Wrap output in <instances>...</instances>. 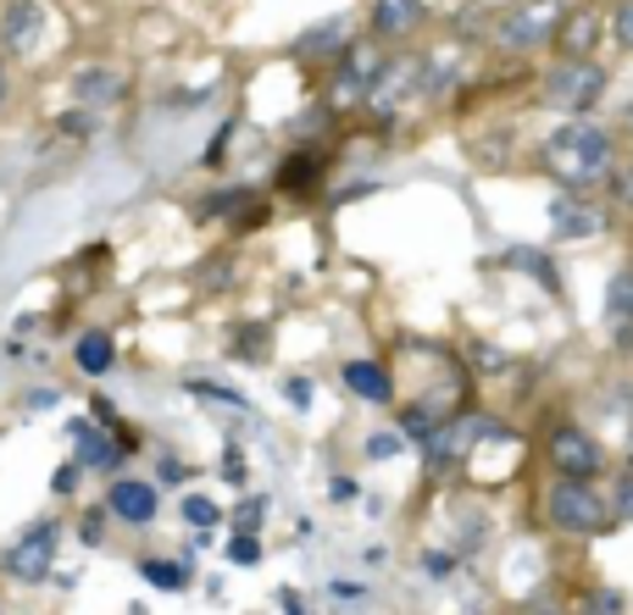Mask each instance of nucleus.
<instances>
[{
  "label": "nucleus",
  "mask_w": 633,
  "mask_h": 615,
  "mask_svg": "<svg viewBox=\"0 0 633 615\" xmlns=\"http://www.w3.org/2000/svg\"><path fill=\"white\" fill-rule=\"evenodd\" d=\"M7 101H12V67H7V56H0V112H7Z\"/></svg>",
  "instance_id": "obj_29"
},
{
  "label": "nucleus",
  "mask_w": 633,
  "mask_h": 615,
  "mask_svg": "<svg viewBox=\"0 0 633 615\" xmlns=\"http://www.w3.org/2000/svg\"><path fill=\"white\" fill-rule=\"evenodd\" d=\"M611 34H616L622 51H633V0H622V7L611 12Z\"/></svg>",
  "instance_id": "obj_23"
},
{
  "label": "nucleus",
  "mask_w": 633,
  "mask_h": 615,
  "mask_svg": "<svg viewBox=\"0 0 633 615\" xmlns=\"http://www.w3.org/2000/svg\"><path fill=\"white\" fill-rule=\"evenodd\" d=\"M106 510H112L117 521H128V527H151V521H156V510H162V499H156V488H151V482L123 477V482H112Z\"/></svg>",
  "instance_id": "obj_11"
},
{
  "label": "nucleus",
  "mask_w": 633,
  "mask_h": 615,
  "mask_svg": "<svg viewBox=\"0 0 633 615\" xmlns=\"http://www.w3.org/2000/svg\"><path fill=\"white\" fill-rule=\"evenodd\" d=\"M544 521L556 527V532H600L605 521H611V504H605V493L594 488V482H583V477H556L550 488H544Z\"/></svg>",
  "instance_id": "obj_4"
},
{
  "label": "nucleus",
  "mask_w": 633,
  "mask_h": 615,
  "mask_svg": "<svg viewBox=\"0 0 633 615\" xmlns=\"http://www.w3.org/2000/svg\"><path fill=\"white\" fill-rule=\"evenodd\" d=\"M544 167H550V178H556L561 189L583 195V189H594V184H611V173H616V145H611V134H605L600 123L572 117L567 128L550 134Z\"/></svg>",
  "instance_id": "obj_1"
},
{
  "label": "nucleus",
  "mask_w": 633,
  "mask_h": 615,
  "mask_svg": "<svg viewBox=\"0 0 633 615\" xmlns=\"http://www.w3.org/2000/svg\"><path fill=\"white\" fill-rule=\"evenodd\" d=\"M139 576L151 582V587H162V593H178L189 576H184V565H173V560H139Z\"/></svg>",
  "instance_id": "obj_20"
},
{
  "label": "nucleus",
  "mask_w": 633,
  "mask_h": 615,
  "mask_svg": "<svg viewBox=\"0 0 633 615\" xmlns=\"http://www.w3.org/2000/svg\"><path fill=\"white\" fill-rule=\"evenodd\" d=\"M184 521L206 532V527H217V521H222V510H217V499H206V493H189V499H184Z\"/></svg>",
  "instance_id": "obj_22"
},
{
  "label": "nucleus",
  "mask_w": 633,
  "mask_h": 615,
  "mask_svg": "<svg viewBox=\"0 0 633 615\" xmlns=\"http://www.w3.org/2000/svg\"><path fill=\"white\" fill-rule=\"evenodd\" d=\"M506 261H511V267H528V278H533V283H544V289H556V261H544L539 250H511Z\"/></svg>",
  "instance_id": "obj_21"
},
{
  "label": "nucleus",
  "mask_w": 633,
  "mask_h": 615,
  "mask_svg": "<svg viewBox=\"0 0 633 615\" xmlns=\"http://www.w3.org/2000/svg\"><path fill=\"white\" fill-rule=\"evenodd\" d=\"M345 388L362 394L367 405H390V372L378 361H345Z\"/></svg>",
  "instance_id": "obj_15"
},
{
  "label": "nucleus",
  "mask_w": 633,
  "mask_h": 615,
  "mask_svg": "<svg viewBox=\"0 0 633 615\" xmlns=\"http://www.w3.org/2000/svg\"><path fill=\"white\" fill-rule=\"evenodd\" d=\"M45 29H51L45 0H7L0 7V51L7 56H34L45 45Z\"/></svg>",
  "instance_id": "obj_5"
},
{
  "label": "nucleus",
  "mask_w": 633,
  "mask_h": 615,
  "mask_svg": "<svg viewBox=\"0 0 633 615\" xmlns=\"http://www.w3.org/2000/svg\"><path fill=\"white\" fill-rule=\"evenodd\" d=\"M550 466H556V477H594V471H605V449H600V438H589V432H578V427H556L550 432Z\"/></svg>",
  "instance_id": "obj_6"
},
{
  "label": "nucleus",
  "mask_w": 633,
  "mask_h": 615,
  "mask_svg": "<svg viewBox=\"0 0 633 615\" xmlns=\"http://www.w3.org/2000/svg\"><path fill=\"white\" fill-rule=\"evenodd\" d=\"M123 95H128V79L117 67H84V73H73V101L79 106H112Z\"/></svg>",
  "instance_id": "obj_12"
},
{
  "label": "nucleus",
  "mask_w": 633,
  "mask_h": 615,
  "mask_svg": "<svg viewBox=\"0 0 633 615\" xmlns=\"http://www.w3.org/2000/svg\"><path fill=\"white\" fill-rule=\"evenodd\" d=\"M73 361H79L84 377H106V372L117 366V338H112L106 327H84L79 344H73Z\"/></svg>",
  "instance_id": "obj_13"
},
{
  "label": "nucleus",
  "mask_w": 633,
  "mask_h": 615,
  "mask_svg": "<svg viewBox=\"0 0 633 615\" xmlns=\"http://www.w3.org/2000/svg\"><path fill=\"white\" fill-rule=\"evenodd\" d=\"M423 23V0H373V34L378 40H401Z\"/></svg>",
  "instance_id": "obj_14"
},
{
  "label": "nucleus",
  "mask_w": 633,
  "mask_h": 615,
  "mask_svg": "<svg viewBox=\"0 0 633 615\" xmlns=\"http://www.w3.org/2000/svg\"><path fill=\"white\" fill-rule=\"evenodd\" d=\"M567 12H572L567 0H517V7H506V18L495 23V45L511 51V56H533V51L561 40Z\"/></svg>",
  "instance_id": "obj_2"
},
{
  "label": "nucleus",
  "mask_w": 633,
  "mask_h": 615,
  "mask_svg": "<svg viewBox=\"0 0 633 615\" xmlns=\"http://www.w3.org/2000/svg\"><path fill=\"white\" fill-rule=\"evenodd\" d=\"M594 40H600V18H594L589 7H572L567 23H561V51H567V56H589Z\"/></svg>",
  "instance_id": "obj_17"
},
{
  "label": "nucleus",
  "mask_w": 633,
  "mask_h": 615,
  "mask_svg": "<svg viewBox=\"0 0 633 615\" xmlns=\"http://www.w3.org/2000/svg\"><path fill=\"white\" fill-rule=\"evenodd\" d=\"M611 195H616V200L633 211V161H627L622 173H611Z\"/></svg>",
  "instance_id": "obj_26"
},
{
  "label": "nucleus",
  "mask_w": 633,
  "mask_h": 615,
  "mask_svg": "<svg viewBox=\"0 0 633 615\" xmlns=\"http://www.w3.org/2000/svg\"><path fill=\"white\" fill-rule=\"evenodd\" d=\"M605 95V67H594L589 56H561L550 62V73L539 79V101L550 112H567V117H583L594 112Z\"/></svg>",
  "instance_id": "obj_3"
},
{
  "label": "nucleus",
  "mask_w": 633,
  "mask_h": 615,
  "mask_svg": "<svg viewBox=\"0 0 633 615\" xmlns=\"http://www.w3.org/2000/svg\"><path fill=\"white\" fill-rule=\"evenodd\" d=\"M605 322H616V327L633 322V267H616V278L605 289Z\"/></svg>",
  "instance_id": "obj_18"
},
{
  "label": "nucleus",
  "mask_w": 633,
  "mask_h": 615,
  "mask_svg": "<svg viewBox=\"0 0 633 615\" xmlns=\"http://www.w3.org/2000/svg\"><path fill=\"white\" fill-rule=\"evenodd\" d=\"M600 228H605V217H600V206H589V200H578L572 189L550 200V233H556V239H589V233H600Z\"/></svg>",
  "instance_id": "obj_10"
},
{
  "label": "nucleus",
  "mask_w": 633,
  "mask_h": 615,
  "mask_svg": "<svg viewBox=\"0 0 633 615\" xmlns=\"http://www.w3.org/2000/svg\"><path fill=\"white\" fill-rule=\"evenodd\" d=\"M334 499H340V504L356 499V482H351V477H334Z\"/></svg>",
  "instance_id": "obj_30"
},
{
  "label": "nucleus",
  "mask_w": 633,
  "mask_h": 615,
  "mask_svg": "<svg viewBox=\"0 0 633 615\" xmlns=\"http://www.w3.org/2000/svg\"><path fill=\"white\" fill-rule=\"evenodd\" d=\"M627 515H633V477L616 488V504H611V521H627Z\"/></svg>",
  "instance_id": "obj_27"
},
{
  "label": "nucleus",
  "mask_w": 633,
  "mask_h": 615,
  "mask_svg": "<svg viewBox=\"0 0 633 615\" xmlns=\"http://www.w3.org/2000/svg\"><path fill=\"white\" fill-rule=\"evenodd\" d=\"M316 173H323V167H316V156H294V161H283V167H278V184H283L289 195H305Z\"/></svg>",
  "instance_id": "obj_19"
},
{
  "label": "nucleus",
  "mask_w": 633,
  "mask_h": 615,
  "mask_svg": "<svg viewBox=\"0 0 633 615\" xmlns=\"http://www.w3.org/2000/svg\"><path fill=\"white\" fill-rule=\"evenodd\" d=\"M228 560H234V565H256V560H261V543H256V532H239V538L228 543Z\"/></svg>",
  "instance_id": "obj_24"
},
{
  "label": "nucleus",
  "mask_w": 633,
  "mask_h": 615,
  "mask_svg": "<svg viewBox=\"0 0 633 615\" xmlns=\"http://www.w3.org/2000/svg\"><path fill=\"white\" fill-rule=\"evenodd\" d=\"M73 438H79V466H84V471H117V460H123V455H134V432L106 438L101 427L79 421V427H73Z\"/></svg>",
  "instance_id": "obj_9"
},
{
  "label": "nucleus",
  "mask_w": 633,
  "mask_h": 615,
  "mask_svg": "<svg viewBox=\"0 0 633 615\" xmlns=\"http://www.w3.org/2000/svg\"><path fill=\"white\" fill-rule=\"evenodd\" d=\"M23 405H34V410H51V405H56V388H34V394H23Z\"/></svg>",
  "instance_id": "obj_28"
},
{
  "label": "nucleus",
  "mask_w": 633,
  "mask_h": 615,
  "mask_svg": "<svg viewBox=\"0 0 633 615\" xmlns=\"http://www.w3.org/2000/svg\"><path fill=\"white\" fill-rule=\"evenodd\" d=\"M305 62H334V56H345V18H334V23H316L311 34H300V45H294Z\"/></svg>",
  "instance_id": "obj_16"
},
{
  "label": "nucleus",
  "mask_w": 633,
  "mask_h": 615,
  "mask_svg": "<svg viewBox=\"0 0 633 615\" xmlns=\"http://www.w3.org/2000/svg\"><path fill=\"white\" fill-rule=\"evenodd\" d=\"M289 399H294V405H305V399H311V383H300V377H294V383H289Z\"/></svg>",
  "instance_id": "obj_31"
},
{
  "label": "nucleus",
  "mask_w": 633,
  "mask_h": 615,
  "mask_svg": "<svg viewBox=\"0 0 633 615\" xmlns=\"http://www.w3.org/2000/svg\"><path fill=\"white\" fill-rule=\"evenodd\" d=\"M384 51H373V45H356V51H345V67H340V84H334V101H367L373 95V84L384 79Z\"/></svg>",
  "instance_id": "obj_7"
},
{
  "label": "nucleus",
  "mask_w": 633,
  "mask_h": 615,
  "mask_svg": "<svg viewBox=\"0 0 633 615\" xmlns=\"http://www.w3.org/2000/svg\"><path fill=\"white\" fill-rule=\"evenodd\" d=\"M367 455H373V460H395V455H401V438H395V432H378V438H367Z\"/></svg>",
  "instance_id": "obj_25"
},
{
  "label": "nucleus",
  "mask_w": 633,
  "mask_h": 615,
  "mask_svg": "<svg viewBox=\"0 0 633 615\" xmlns=\"http://www.w3.org/2000/svg\"><path fill=\"white\" fill-rule=\"evenodd\" d=\"M51 560H56V521H40V527H29V538L12 549V576H18V582H45Z\"/></svg>",
  "instance_id": "obj_8"
}]
</instances>
